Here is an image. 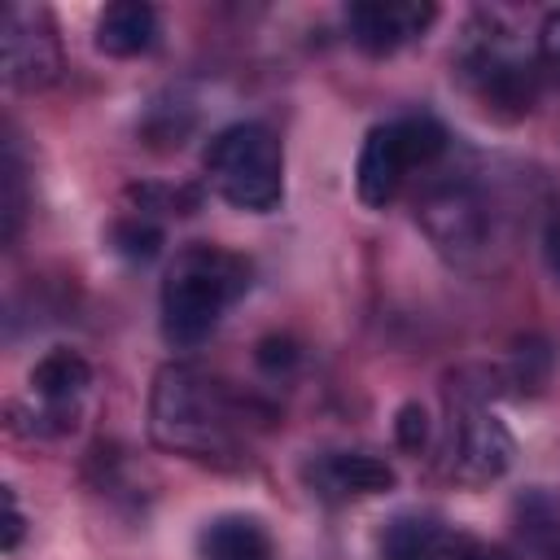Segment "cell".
Wrapping results in <instances>:
<instances>
[{
	"label": "cell",
	"mask_w": 560,
	"mask_h": 560,
	"mask_svg": "<svg viewBox=\"0 0 560 560\" xmlns=\"http://www.w3.org/2000/svg\"><path fill=\"white\" fill-rule=\"evenodd\" d=\"M271 407L232 389L223 376L192 368V363H166L153 376L149 394V438L162 451H175L197 464L236 468L245 451V433L271 424Z\"/></svg>",
	"instance_id": "cell-1"
},
{
	"label": "cell",
	"mask_w": 560,
	"mask_h": 560,
	"mask_svg": "<svg viewBox=\"0 0 560 560\" xmlns=\"http://www.w3.org/2000/svg\"><path fill=\"white\" fill-rule=\"evenodd\" d=\"M249 258L210 241H188L184 249H175L166 276H162V293H158V311H162V337L175 350H192L201 346L223 311L249 289Z\"/></svg>",
	"instance_id": "cell-2"
},
{
	"label": "cell",
	"mask_w": 560,
	"mask_h": 560,
	"mask_svg": "<svg viewBox=\"0 0 560 560\" xmlns=\"http://www.w3.org/2000/svg\"><path fill=\"white\" fill-rule=\"evenodd\" d=\"M206 184L236 210L271 214L284 201V149L262 122H232L206 144Z\"/></svg>",
	"instance_id": "cell-3"
},
{
	"label": "cell",
	"mask_w": 560,
	"mask_h": 560,
	"mask_svg": "<svg viewBox=\"0 0 560 560\" xmlns=\"http://www.w3.org/2000/svg\"><path fill=\"white\" fill-rule=\"evenodd\" d=\"M459 48V74L477 92V101L499 118H521L538 101V52L529 57L516 44V31L499 13L472 18Z\"/></svg>",
	"instance_id": "cell-4"
},
{
	"label": "cell",
	"mask_w": 560,
	"mask_h": 560,
	"mask_svg": "<svg viewBox=\"0 0 560 560\" xmlns=\"http://www.w3.org/2000/svg\"><path fill=\"white\" fill-rule=\"evenodd\" d=\"M446 149H451V131L433 114H402V118L376 122L363 136V149H359V162H354L359 201L372 206V210H385L402 192L411 171L433 166Z\"/></svg>",
	"instance_id": "cell-5"
},
{
	"label": "cell",
	"mask_w": 560,
	"mask_h": 560,
	"mask_svg": "<svg viewBox=\"0 0 560 560\" xmlns=\"http://www.w3.org/2000/svg\"><path fill=\"white\" fill-rule=\"evenodd\" d=\"M451 424H446V477L459 486H490L512 468L516 442L508 424L486 407V402H446Z\"/></svg>",
	"instance_id": "cell-6"
},
{
	"label": "cell",
	"mask_w": 560,
	"mask_h": 560,
	"mask_svg": "<svg viewBox=\"0 0 560 560\" xmlns=\"http://www.w3.org/2000/svg\"><path fill=\"white\" fill-rule=\"evenodd\" d=\"M416 219L429 232V241L455 258H468L490 236V206L481 188L468 175H438L416 197Z\"/></svg>",
	"instance_id": "cell-7"
},
{
	"label": "cell",
	"mask_w": 560,
	"mask_h": 560,
	"mask_svg": "<svg viewBox=\"0 0 560 560\" xmlns=\"http://www.w3.org/2000/svg\"><path fill=\"white\" fill-rule=\"evenodd\" d=\"M0 57L9 88H48L61 74V44L52 13L44 4H4L0 13Z\"/></svg>",
	"instance_id": "cell-8"
},
{
	"label": "cell",
	"mask_w": 560,
	"mask_h": 560,
	"mask_svg": "<svg viewBox=\"0 0 560 560\" xmlns=\"http://www.w3.org/2000/svg\"><path fill=\"white\" fill-rule=\"evenodd\" d=\"M346 31L350 44L368 57H389L402 44L420 39L438 22V4L429 0H354L346 4Z\"/></svg>",
	"instance_id": "cell-9"
},
{
	"label": "cell",
	"mask_w": 560,
	"mask_h": 560,
	"mask_svg": "<svg viewBox=\"0 0 560 560\" xmlns=\"http://www.w3.org/2000/svg\"><path fill=\"white\" fill-rule=\"evenodd\" d=\"M302 477H306L311 494H319L328 503L368 499V494H385L398 486L394 464L372 451H324L302 468Z\"/></svg>",
	"instance_id": "cell-10"
},
{
	"label": "cell",
	"mask_w": 560,
	"mask_h": 560,
	"mask_svg": "<svg viewBox=\"0 0 560 560\" xmlns=\"http://www.w3.org/2000/svg\"><path fill=\"white\" fill-rule=\"evenodd\" d=\"M92 385V363L79 350H48L35 368H31V394L44 402V411L35 420H57V429H74V402L88 394Z\"/></svg>",
	"instance_id": "cell-11"
},
{
	"label": "cell",
	"mask_w": 560,
	"mask_h": 560,
	"mask_svg": "<svg viewBox=\"0 0 560 560\" xmlns=\"http://www.w3.org/2000/svg\"><path fill=\"white\" fill-rule=\"evenodd\" d=\"M455 529L438 512H398L376 534V560H446L455 547Z\"/></svg>",
	"instance_id": "cell-12"
},
{
	"label": "cell",
	"mask_w": 560,
	"mask_h": 560,
	"mask_svg": "<svg viewBox=\"0 0 560 560\" xmlns=\"http://www.w3.org/2000/svg\"><path fill=\"white\" fill-rule=\"evenodd\" d=\"M197 560H276V542L258 516L223 512L201 525Z\"/></svg>",
	"instance_id": "cell-13"
},
{
	"label": "cell",
	"mask_w": 560,
	"mask_h": 560,
	"mask_svg": "<svg viewBox=\"0 0 560 560\" xmlns=\"http://www.w3.org/2000/svg\"><path fill=\"white\" fill-rule=\"evenodd\" d=\"M158 44V9L144 0H114L96 18V48L105 57H140Z\"/></svg>",
	"instance_id": "cell-14"
},
{
	"label": "cell",
	"mask_w": 560,
	"mask_h": 560,
	"mask_svg": "<svg viewBox=\"0 0 560 560\" xmlns=\"http://www.w3.org/2000/svg\"><path fill=\"white\" fill-rule=\"evenodd\" d=\"M499 368H503L508 394H521V398L525 394H542L547 381H551V368H556V350H551L547 337L529 332V337H516L508 363H499Z\"/></svg>",
	"instance_id": "cell-15"
},
{
	"label": "cell",
	"mask_w": 560,
	"mask_h": 560,
	"mask_svg": "<svg viewBox=\"0 0 560 560\" xmlns=\"http://www.w3.org/2000/svg\"><path fill=\"white\" fill-rule=\"evenodd\" d=\"M162 245H166L162 223L149 219V214H140V210L118 214V219L109 223V249H114L118 258H127V262H153V258L162 254Z\"/></svg>",
	"instance_id": "cell-16"
},
{
	"label": "cell",
	"mask_w": 560,
	"mask_h": 560,
	"mask_svg": "<svg viewBox=\"0 0 560 560\" xmlns=\"http://www.w3.org/2000/svg\"><path fill=\"white\" fill-rule=\"evenodd\" d=\"M127 201L149 219H158V214H192V210H201V188H192V184H131Z\"/></svg>",
	"instance_id": "cell-17"
},
{
	"label": "cell",
	"mask_w": 560,
	"mask_h": 560,
	"mask_svg": "<svg viewBox=\"0 0 560 560\" xmlns=\"http://www.w3.org/2000/svg\"><path fill=\"white\" fill-rule=\"evenodd\" d=\"M0 184H4V201H0L4 241H13L18 228H22V214H26V166H22V149H18L13 136L4 140V175H0Z\"/></svg>",
	"instance_id": "cell-18"
},
{
	"label": "cell",
	"mask_w": 560,
	"mask_h": 560,
	"mask_svg": "<svg viewBox=\"0 0 560 560\" xmlns=\"http://www.w3.org/2000/svg\"><path fill=\"white\" fill-rule=\"evenodd\" d=\"M254 363H258V372H267V376H289V372L302 363V346H298L289 332H267V337H258V346H254Z\"/></svg>",
	"instance_id": "cell-19"
},
{
	"label": "cell",
	"mask_w": 560,
	"mask_h": 560,
	"mask_svg": "<svg viewBox=\"0 0 560 560\" xmlns=\"http://www.w3.org/2000/svg\"><path fill=\"white\" fill-rule=\"evenodd\" d=\"M429 433H433L429 411H424L420 402H402V407H398V416H394V442H398L402 451L420 455V451L429 446Z\"/></svg>",
	"instance_id": "cell-20"
},
{
	"label": "cell",
	"mask_w": 560,
	"mask_h": 560,
	"mask_svg": "<svg viewBox=\"0 0 560 560\" xmlns=\"http://www.w3.org/2000/svg\"><path fill=\"white\" fill-rule=\"evenodd\" d=\"M534 52H538V66H542L547 74H556V79H560V9H551V13L542 18Z\"/></svg>",
	"instance_id": "cell-21"
},
{
	"label": "cell",
	"mask_w": 560,
	"mask_h": 560,
	"mask_svg": "<svg viewBox=\"0 0 560 560\" xmlns=\"http://www.w3.org/2000/svg\"><path fill=\"white\" fill-rule=\"evenodd\" d=\"M446 560H516V556H512L508 547H499V542H486V538H472V534H459Z\"/></svg>",
	"instance_id": "cell-22"
},
{
	"label": "cell",
	"mask_w": 560,
	"mask_h": 560,
	"mask_svg": "<svg viewBox=\"0 0 560 560\" xmlns=\"http://www.w3.org/2000/svg\"><path fill=\"white\" fill-rule=\"evenodd\" d=\"M542 258H547V271L556 276V284H560V210L547 219V232H542Z\"/></svg>",
	"instance_id": "cell-23"
},
{
	"label": "cell",
	"mask_w": 560,
	"mask_h": 560,
	"mask_svg": "<svg viewBox=\"0 0 560 560\" xmlns=\"http://www.w3.org/2000/svg\"><path fill=\"white\" fill-rule=\"evenodd\" d=\"M4 503H9V529H4V551H18V542H22V512H18V494L13 490H4Z\"/></svg>",
	"instance_id": "cell-24"
}]
</instances>
